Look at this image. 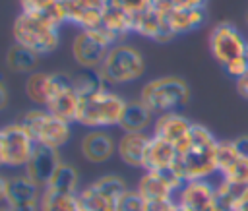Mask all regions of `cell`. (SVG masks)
Masks as SVG:
<instances>
[{
    "label": "cell",
    "instance_id": "obj_1",
    "mask_svg": "<svg viewBox=\"0 0 248 211\" xmlns=\"http://www.w3.org/2000/svg\"><path fill=\"white\" fill-rule=\"evenodd\" d=\"M217 145L219 141L213 134L202 126L192 124L190 134L176 143V161H174V174L182 180H207L213 172H217Z\"/></svg>",
    "mask_w": 248,
    "mask_h": 211
},
{
    "label": "cell",
    "instance_id": "obj_2",
    "mask_svg": "<svg viewBox=\"0 0 248 211\" xmlns=\"http://www.w3.org/2000/svg\"><path fill=\"white\" fill-rule=\"evenodd\" d=\"M140 101L151 112H174L176 108L184 106L190 101V87L184 79L176 75H165L147 81L141 87Z\"/></svg>",
    "mask_w": 248,
    "mask_h": 211
},
{
    "label": "cell",
    "instance_id": "obj_3",
    "mask_svg": "<svg viewBox=\"0 0 248 211\" xmlns=\"http://www.w3.org/2000/svg\"><path fill=\"white\" fill-rule=\"evenodd\" d=\"M124 106H126V101L122 97H118L116 93H110L108 89H101L97 93L81 97L76 122L87 128L118 126Z\"/></svg>",
    "mask_w": 248,
    "mask_h": 211
},
{
    "label": "cell",
    "instance_id": "obj_4",
    "mask_svg": "<svg viewBox=\"0 0 248 211\" xmlns=\"http://www.w3.org/2000/svg\"><path fill=\"white\" fill-rule=\"evenodd\" d=\"M14 39L37 54H48L58 46V27L41 15L21 12L14 21Z\"/></svg>",
    "mask_w": 248,
    "mask_h": 211
},
{
    "label": "cell",
    "instance_id": "obj_5",
    "mask_svg": "<svg viewBox=\"0 0 248 211\" xmlns=\"http://www.w3.org/2000/svg\"><path fill=\"white\" fill-rule=\"evenodd\" d=\"M143 56L130 45H114L97 68L105 83H128L143 74Z\"/></svg>",
    "mask_w": 248,
    "mask_h": 211
},
{
    "label": "cell",
    "instance_id": "obj_6",
    "mask_svg": "<svg viewBox=\"0 0 248 211\" xmlns=\"http://www.w3.org/2000/svg\"><path fill=\"white\" fill-rule=\"evenodd\" d=\"M19 122L25 126V130L29 132L33 141L41 143V145L58 149V147L66 145L72 137L70 122L50 114L48 110H41V108L27 110Z\"/></svg>",
    "mask_w": 248,
    "mask_h": 211
},
{
    "label": "cell",
    "instance_id": "obj_7",
    "mask_svg": "<svg viewBox=\"0 0 248 211\" xmlns=\"http://www.w3.org/2000/svg\"><path fill=\"white\" fill-rule=\"evenodd\" d=\"M116 41L118 39L103 25L95 29H81L72 45L74 60L85 70H97L110 50V45Z\"/></svg>",
    "mask_w": 248,
    "mask_h": 211
},
{
    "label": "cell",
    "instance_id": "obj_8",
    "mask_svg": "<svg viewBox=\"0 0 248 211\" xmlns=\"http://www.w3.org/2000/svg\"><path fill=\"white\" fill-rule=\"evenodd\" d=\"M35 141L21 122L8 124L0 130V165L25 166L33 155Z\"/></svg>",
    "mask_w": 248,
    "mask_h": 211
},
{
    "label": "cell",
    "instance_id": "obj_9",
    "mask_svg": "<svg viewBox=\"0 0 248 211\" xmlns=\"http://www.w3.org/2000/svg\"><path fill=\"white\" fill-rule=\"evenodd\" d=\"M81 97L74 87V79L66 74H50V91L46 101V110L66 122L78 120Z\"/></svg>",
    "mask_w": 248,
    "mask_h": 211
},
{
    "label": "cell",
    "instance_id": "obj_10",
    "mask_svg": "<svg viewBox=\"0 0 248 211\" xmlns=\"http://www.w3.org/2000/svg\"><path fill=\"white\" fill-rule=\"evenodd\" d=\"M209 52L225 68L234 58L248 54V43L232 23H217L209 33Z\"/></svg>",
    "mask_w": 248,
    "mask_h": 211
},
{
    "label": "cell",
    "instance_id": "obj_11",
    "mask_svg": "<svg viewBox=\"0 0 248 211\" xmlns=\"http://www.w3.org/2000/svg\"><path fill=\"white\" fill-rule=\"evenodd\" d=\"M182 180L174 174V170H145V174L138 182V192L145 201H161L174 199V192L182 188Z\"/></svg>",
    "mask_w": 248,
    "mask_h": 211
},
{
    "label": "cell",
    "instance_id": "obj_12",
    "mask_svg": "<svg viewBox=\"0 0 248 211\" xmlns=\"http://www.w3.org/2000/svg\"><path fill=\"white\" fill-rule=\"evenodd\" d=\"M60 155L56 147H48V145H41L37 143L33 149L31 159L25 165V174L39 186V188H46V184L50 182L52 174L56 172L58 165H60Z\"/></svg>",
    "mask_w": 248,
    "mask_h": 211
},
{
    "label": "cell",
    "instance_id": "obj_13",
    "mask_svg": "<svg viewBox=\"0 0 248 211\" xmlns=\"http://www.w3.org/2000/svg\"><path fill=\"white\" fill-rule=\"evenodd\" d=\"M132 31H136L147 39L159 41V43H167L174 37V33L169 29V25L165 21V14L155 10L153 6L132 15Z\"/></svg>",
    "mask_w": 248,
    "mask_h": 211
},
{
    "label": "cell",
    "instance_id": "obj_14",
    "mask_svg": "<svg viewBox=\"0 0 248 211\" xmlns=\"http://www.w3.org/2000/svg\"><path fill=\"white\" fill-rule=\"evenodd\" d=\"M176 201L190 211H205L215 205V186L207 180H188L178 190Z\"/></svg>",
    "mask_w": 248,
    "mask_h": 211
},
{
    "label": "cell",
    "instance_id": "obj_15",
    "mask_svg": "<svg viewBox=\"0 0 248 211\" xmlns=\"http://www.w3.org/2000/svg\"><path fill=\"white\" fill-rule=\"evenodd\" d=\"M68 21L79 25L81 29H95L101 27L103 6L97 0H62Z\"/></svg>",
    "mask_w": 248,
    "mask_h": 211
},
{
    "label": "cell",
    "instance_id": "obj_16",
    "mask_svg": "<svg viewBox=\"0 0 248 211\" xmlns=\"http://www.w3.org/2000/svg\"><path fill=\"white\" fill-rule=\"evenodd\" d=\"M190 130H192V122L186 116L178 112H165L157 116L153 126V136L176 145L190 134Z\"/></svg>",
    "mask_w": 248,
    "mask_h": 211
},
{
    "label": "cell",
    "instance_id": "obj_17",
    "mask_svg": "<svg viewBox=\"0 0 248 211\" xmlns=\"http://www.w3.org/2000/svg\"><path fill=\"white\" fill-rule=\"evenodd\" d=\"M116 151L112 136L105 130H91L81 139V155L89 163H105Z\"/></svg>",
    "mask_w": 248,
    "mask_h": 211
},
{
    "label": "cell",
    "instance_id": "obj_18",
    "mask_svg": "<svg viewBox=\"0 0 248 211\" xmlns=\"http://www.w3.org/2000/svg\"><path fill=\"white\" fill-rule=\"evenodd\" d=\"M176 161V147L157 136H151L145 155H143V166L145 170H170Z\"/></svg>",
    "mask_w": 248,
    "mask_h": 211
},
{
    "label": "cell",
    "instance_id": "obj_19",
    "mask_svg": "<svg viewBox=\"0 0 248 211\" xmlns=\"http://www.w3.org/2000/svg\"><path fill=\"white\" fill-rule=\"evenodd\" d=\"M149 139H151V136H147L145 132H124V136L116 143V153L128 166L141 168Z\"/></svg>",
    "mask_w": 248,
    "mask_h": 211
},
{
    "label": "cell",
    "instance_id": "obj_20",
    "mask_svg": "<svg viewBox=\"0 0 248 211\" xmlns=\"http://www.w3.org/2000/svg\"><path fill=\"white\" fill-rule=\"evenodd\" d=\"M116 201L112 194L103 190L97 182L89 184L81 192H78V203L79 211H116Z\"/></svg>",
    "mask_w": 248,
    "mask_h": 211
},
{
    "label": "cell",
    "instance_id": "obj_21",
    "mask_svg": "<svg viewBox=\"0 0 248 211\" xmlns=\"http://www.w3.org/2000/svg\"><path fill=\"white\" fill-rule=\"evenodd\" d=\"M205 19L203 8H186V10H170L165 14V21L169 25V29L174 35L180 33H188L196 27H200Z\"/></svg>",
    "mask_w": 248,
    "mask_h": 211
},
{
    "label": "cell",
    "instance_id": "obj_22",
    "mask_svg": "<svg viewBox=\"0 0 248 211\" xmlns=\"http://www.w3.org/2000/svg\"><path fill=\"white\" fill-rule=\"evenodd\" d=\"M41 199V188L27 176H12L8 180V197L6 203L8 205H17V203H25V201H37Z\"/></svg>",
    "mask_w": 248,
    "mask_h": 211
},
{
    "label": "cell",
    "instance_id": "obj_23",
    "mask_svg": "<svg viewBox=\"0 0 248 211\" xmlns=\"http://www.w3.org/2000/svg\"><path fill=\"white\" fill-rule=\"evenodd\" d=\"M101 25H103L107 31H110L116 39H120V37H124L128 31H132V15H130L126 10H122L118 4H114V2L108 0V2L103 6Z\"/></svg>",
    "mask_w": 248,
    "mask_h": 211
},
{
    "label": "cell",
    "instance_id": "obj_24",
    "mask_svg": "<svg viewBox=\"0 0 248 211\" xmlns=\"http://www.w3.org/2000/svg\"><path fill=\"white\" fill-rule=\"evenodd\" d=\"M153 112L141 101H128L120 118V128L124 132H143L151 124Z\"/></svg>",
    "mask_w": 248,
    "mask_h": 211
},
{
    "label": "cell",
    "instance_id": "obj_25",
    "mask_svg": "<svg viewBox=\"0 0 248 211\" xmlns=\"http://www.w3.org/2000/svg\"><path fill=\"white\" fill-rule=\"evenodd\" d=\"M39 203H41V211H79L78 194L56 192L50 188H43Z\"/></svg>",
    "mask_w": 248,
    "mask_h": 211
},
{
    "label": "cell",
    "instance_id": "obj_26",
    "mask_svg": "<svg viewBox=\"0 0 248 211\" xmlns=\"http://www.w3.org/2000/svg\"><path fill=\"white\" fill-rule=\"evenodd\" d=\"M39 54L29 50L27 46H21V45H14L10 46L8 54H6V62H8V68L12 72H19V74H31V70H35L37 66V60Z\"/></svg>",
    "mask_w": 248,
    "mask_h": 211
},
{
    "label": "cell",
    "instance_id": "obj_27",
    "mask_svg": "<svg viewBox=\"0 0 248 211\" xmlns=\"http://www.w3.org/2000/svg\"><path fill=\"white\" fill-rule=\"evenodd\" d=\"M46 188L56 190V192H66V194H78V172H76V168L68 163H60L56 172L52 174L50 182L46 184Z\"/></svg>",
    "mask_w": 248,
    "mask_h": 211
},
{
    "label": "cell",
    "instance_id": "obj_28",
    "mask_svg": "<svg viewBox=\"0 0 248 211\" xmlns=\"http://www.w3.org/2000/svg\"><path fill=\"white\" fill-rule=\"evenodd\" d=\"M48 91H50V74H43V72H37V74H31L25 81V93L27 97L41 105V106H46V101H48Z\"/></svg>",
    "mask_w": 248,
    "mask_h": 211
},
{
    "label": "cell",
    "instance_id": "obj_29",
    "mask_svg": "<svg viewBox=\"0 0 248 211\" xmlns=\"http://www.w3.org/2000/svg\"><path fill=\"white\" fill-rule=\"evenodd\" d=\"M74 79V87L78 89L79 97H85V95H91V93H97L101 89H107V83L103 81V77L99 75V72H83V74H78Z\"/></svg>",
    "mask_w": 248,
    "mask_h": 211
},
{
    "label": "cell",
    "instance_id": "obj_30",
    "mask_svg": "<svg viewBox=\"0 0 248 211\" xmlns=\"http://www.w3.org/2000/svg\"><path fill=\"white\" fill-rule=\"evenodd\" d=\"M116 211H145V199L138 190H126L116 201Z\"/></svg>",
    "mask_w": 248,
    "mask_h": 211
},
{
    "label": "cell",
    "instance_id": "obj_31",
    "mask_svg": "<svg viewBox=\"0 0 248 211\" xmlns=\"http://www.w3.org/2000/svg\"><path fill=\"white\" fill-rule=\"evenodd\" d=\"M56 2L58 0H19V6H21V12H25V14L41 15Z\"/></svg>",
    "mask_w": 248,
    "mask_h": 211
},
{
    "label": "cell",
    "instance_id": "obj_32",
    "mask_svg": "<svg viewBox=\"0 0 248 211\" xmlns=\"http://www.w3.org/2000/svg\"><path fill=\"white\" fill-rule=\"evenodd\" d=\"M114 4H118L122 10H126L130 15H136L143 10H147L151 6V0H110Z\"/></svg>",
    "mask_w": 248,
    "mask_h": 211
},
{
    "label": "cell",
    "instance_id": "obj_33",
    "mask_svg": "<svg viewBox=\"0 0 248 211\" xmlns=\"http://www.w3.org/2000/svg\"><path fill=\"white\" fill-rule=\"evenodd\" d=\"M225 70H227L229 75H232L236 79L242 77V75H246L248 74V54L246 56H240V58H234L232 62H229L225 66Z\"/></svg>",
    "mask_w": 248,
    "mask_h": 211
},
{
    "label": "cell",
    "instance_id": "obj_34",
    "mask_svg": "<svg viewBox=\"0 0 248 211\" xmlns=\"http://www.w3.org/2000/svg\"><path fill=\"white\" fill-rule=\"evenodd\" d=\"M12 211H41V203L37 201H25V203H17V205H10Z\"/></svg>",
    "mask_w": 248,
    "mask_h": 211
},
{
    "label": "cell",
    "instance_id": "obj_35",
    "mask_svg": "<svg viewBox=\"0 0 248 211\" xmlns=\"http://www.w3.org/2000/svg\"><path fill=\"white\" fill-rule=\"evenodd\" d=\"M8 101H10L8 85L4 83V79H0V110H4V108L8 106Z\"/></svg>",
    "mask_w": 248,
    "mask_h": 211
},
{
    "label": "cell",
    "instance_id": "obj_36",
    "mask_svg": "<svg viewBox=\"0 0 248 211\" xmlns=\"http://www.w3.org/2000/svg\"><path fill=\"white\" fill-rule=\"evenodd\" d=\"M236 89L244 99H248V74L236 79Z\"/></svg>",
    "mask_w": 248,
    "mask_h": 211
},
{
    "label": "cell",
    "instance_id": "obj_37",
    "mask_svg": "<svg viewBox=\"0 0 248 211\" xmlns=\"http://www.w3.org/2000/svg\"><path fill=\"white\" fill-rule=\"evenodd\" d=\"M8 180H10V178H6V176L0 172V205L6 203V197H8Z\"/></svg>",
    "mask_w": 248,
    "mask_h": 211
},
{
    "label": "cell",
    "instance_id": "obj_38",
    "mask_svg": "<svg viewBox=\"0 0 248 211\" xmlns=\"http://www.w3.org/2000/svg\"><path fill=\"white\" fill-rule=\"evenodd\" d=\"M236 211H248V192L244 194V197H242V201H240V205H238Z\"/></svg>",
    "mask_w": 248,
    "mask_h": 211
},
{
    "label": "cell",
    "instance_id": "obj_39",
    "mask_svg": "<svg viewBox=\"0 0 248 211\" xmlns=\"http://www.w3.org/2000/svg\"><path fill=\"white\" fill-rule=\"evenodd\" d=\"M0 211H12V207L6 203V205H0Z\"/></svg>",
    "mask_w": 248,
    "mask_h": 211
},
{
    "label": "cell",
    "instance_id": "obj_40",
    "mask_svg": "<svg viewBox=\"0 0 248 211\" xmlns=\"http://www.w3.org/2000/svg\"><path fill=\"white\" fill-rule=\"evenodd\" d=\"M97 2H101V4H107V2H108V0H97Z\"/></svg>",
    "mask_w": 248,
    "mask_h": 211
}]
</instances>
